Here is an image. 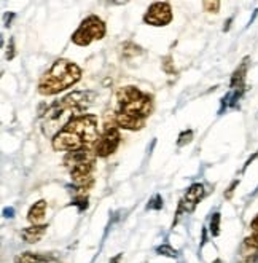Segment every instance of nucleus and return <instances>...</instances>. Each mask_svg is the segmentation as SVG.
<instances>
[{"mask_svg":"<svg viewBox=\"0 0 258 263\" xmlns=\"http://www.w3.org/2000/svg\"><path fill=\"white\" fill-rule=\"evenodd\" d=\"M250 230H252V235L258 238V214H256V217L250 222Z\"/></svg>","mask_w":258,"mask_h":263,"instance_id":"412c9836","label":"nucleus"},{"mask_svg":"<svg viewBox=\"0 0 258 263\" xmlns=\"http://www.w3.org/2000/svg\"><path fill=\"white\" fill-rule=\"evenodd\" d=\"M47 228H48V225H45V223H42V225H30V227H27V228H24L21 231V236H23V239L26 242L35 244V242H38L43 238L45 233H47Z\"/></svg>","mask_w":258,"mask_h":263,"instance_id":"9b49d317","label":"nucleus"},{"mask_svg":"<svg viewBox=\"0 0 258 263\" xmlns=\"http://www.w3.org/2000/svg\"><path fill=\"white\" fill-rule=\"evenodd\" d=\"M206 196V190H204V185L203 183H193L190 185V189L185 192L184 198L180 199V203H178V209H177V219L175 222L172 223V227L177 223L178 217H180V214L182 212H193L196 209V206L200 204V201Z\"/></svg>","mask_w":258,"mask_h":263,"instance_id":"6e6552de","label":"nucleus"},{"mask_svg":"<svg viewBox=\"0 0 258 263\" xmlns=\"http://www.w3.org/2000/svg\"><path fill=\"white\" fill-rule=\"evenodd\" d=\"M214 263H222V261H220V260H215V261H214Z\"/></svg>","mask_w":258,"mask_h":263,"instance_id":"393cba45","label":"nucleus"},{"mask_svg":"<svg viewBox=\"0 0 258 263\" xmlns=\"http://www.w3.org/2000/svg\"><path fill=\"white\" fill-rule=\"evenodd\" d=\"M161 208H163V198H161V195H155L153 198L148 201V204H147V209H150V211H160Z\"/></svg>","mask_w":258,"mask_h":263,"instance_id":"f3484780","label":"nucleus"},{"mask_svg":"<svg viewBox=\"0 0 258 263\" xmlns=\"http://www.w3.org/2000/svg\"><path fill=\"white\" fill-rule=\"evenodd\" d=\"M163 70H164L166 73H169V75H172V73L175 72L174 63H172V58H171V56L163 58Z\"/></svg>","mask_w":258,"mask_h":263,"instance_id":"6ab92c4d","label":"nucleus"},{"mask_svg":"<svg viewBox=\"0 0 258 263\" xmlns=\"http://www.w3.org/2000/svg\"><path fill=\"white\" fill-rule=\"evenodd\" d=\"M193 141V131L188 129V131H184L180 136H178V141H177V145L178 147H185L187 144H190Z\"/></svg>","mask_w":258,"mask_h":263,"instance_id":"dca6fc26","label":"nucleus"},{"mask_svg":"<svg viewBox=\"0 0 258 263\" xmlns=\"http://www.w3.org/2000/svg\"><path fill=\"white\" fill-rule=\"evenodd\" d=\"M220 5L222 4L219 2V0H214V2H210V0H206V2H203V8L207 13H219Z\"/></svg>","mask_w":258,"mask_h":263,"instance_id":"a211bd4d","label":"nucleus"},{"mask_svg":"<svg viewBox=\"0 0 258 263\" xmlns=\"http://www.w3.org/2000/svg\"><path fill=\"white\" fill-rule=\"evenodd\" d=\"M96 95L93 91H72L59 101H54L42 114V133L47 137H54L69 123L85 112L93 104Z\"/></svg>","mask_w":258,"mask_h":263,"instance_id":"f257e3e1","label":"nucleus"},{"mask_svg":"<svg viewBox=\"0 0 258 263\" xmlns=\"http://www.w3.org/2000/svg\"><path fill=\"white\" fill-rule=\"evenodd\" d=\"M121 258H123V254H118V255H115V257H113V258L110 260V263H118V261H120Z\"/></svg>","mask_w":258,"mask_h":263,"instance_id":"b1692460","label":"nucleus"},{"mask_svg":"<svg viewBox=\"0 0 258 263\" xmlns=\"http://www.w3.org/2000/svg\"><path fill=\"white\" fill-rule=\"evenodd\" d=\"M45 211H47V201L38 199L37 203L30 206V209L27 212V220L32 225H40V222L45 217Z\"/></svg>","mask_w":258,"mask_h":263,"instance_id":"f8f14e48","label":"nucleus"},{"mask_svg":"<svg viewBox=\"0 0 258 263\" xmlns=\"http://www.w3.org/2000/svg\"><path fill=\"white\" fill-rule=\"evenodd\" d=\"M116 112L147 120L153 110V99L137 86H123L116 91Z\"/></svg>","mask_w":258,"mask_h":263,"instance_id":"20e7f679","label":"nucleus"},{"mask_svg":"<svg viewBox=\"0 0 258 263\" xmlns=\"http://www.w3.org/2000/svg\"><path fill=\"white\" fill-rule=\"evenodd\" d=\"M249 58L242 59V63L236 67V70L231 75L230 80V88L233 89H242L246 91V77H247V70H249Z\"/></svg>","mask_w":258,"mask_h":263,"instance_id":"9d476101","label":"nucleus"},{"mask_svg":"<svg viewBox=\"0 0 258 263\" xmlns=\"http://www.w3.org/2000/svg\"><path fill=\"white\" fill-rule=\"evenodd\" d=\"M82 79L80 67L67 59H57L53 66L42 75L38 82V92L42 96H54L61 91L78 83Z\"/></svg>","mask_w":258,"mask_h":263,"instance_id":"f03ea898","label":"nucleus"},{"mask_svg":"<svg viewBox=\"0 0 258 263\" xmlns=\"http://www.w3.org/2000/svg\"><path fill=\"white\" fill-rule=\"evenodd\" d=\"M13 214H14V209H13V208H7V209H4V215H5V217L11 219V217H13Z\"/></svg>","mask_w":258,"mask_h":263,"instance_id":"5701e85b","label":"nucleus"},{"mask_svg":"<svg viewBox=\"0 0 258 263\" xmlns=\"http://www.w3.org/2000/svg\"><path fill=\"white\" fill-rule=\"evenodd\" d=\"M220 220H222L220 212H214V214H212L210 225H209V230H210V235L212 236H219L220 235Z\"/></svg>","mask_w":258,"mask_h":263,"instance_id":"4468645a","label":"nucleus"},{"mask_svg":"<svg viewBox=\"0 0 258 263\" xmlns=\"http://www.w3.org/2000/svg\"><path fill=\"white\" fill-rule=\"evenodd\" d=\"M105 30L107 29H105L104 21L96 14H89L72 34V42L78 46H88L96 40H102L105 37Z\"/></svg>","mask_w":258,"mask_h":263,"instance_id":"39448f33","label":"nucleus"},{"mask_svg":"<svg viewBox=\"0 0 258 263\" xmlns=\"http://www.w3.org/2000/svg\"><path fill=\"white\" fill-rule=\"evenodd\" d=\"M120 142H121L120 129L116 126L110 125V123H107L104 131L101 133L99 139L96 141V144L93 145V150L97 158H107L118 148Z\"/></svg>","mask_w":258,"mask_h":263,"instance_id":"423d86ee","label":"nucleus"},{"mask_svg":"<svg viewBox=\"0 0 258 263\" xmlns=\"http://www.w3.org/2000/svg\"><path fill=\"white\" fill-rule=\"evenodd\" d=\"M239 254V263H258V238L253 235L246 238Z\"/></svg>","mask_w":258,"mask_h":263,"instance_id":"1a4fd4ad","label":"nucleus"},{"mask_svg":"<svg viewBox=\"0 0 258 263\" xmlns=\"http://www.w3.org/2000/svg\"><path fill=\"white\" fill-rule=\"evenodd\" d=\"M54 257L40 254V252H23L19 255L14 257V263H47L51 261Z\"/></svg>","mask_w":258,"mask_h":263,"instance_id":"ddd939ff","label":"nucleus"},{"mask_svg":"<svg viewBox=\"0 0 258 263\" xmlns=\"http://www.w3.org/2000/svg\"><path fill=\"white\" fill-rule=\"evenodd\" d=\"M172 21V8L169 2H153L144 14V23L161 27L168 26Z\"/></svg>","mask_w":258,"mask_h":263,"instance_id":"0eeeda50","label":"nucleus"},{"mask_svg":"<svg viewBox=\"0 0 258 263\" xmlns=\"http://www.w3.org/2000/svg\"><path fill=\"white\" fill-rule=\"evenodd\" d=\"M7 50H8V51H7V59L11 61V59L14 58V40H13V39L10 40V46H8Z\"/></svg>","mask_w":258,"mask_h":263,"instance_id":"4be33fe9","label":"nucleus"},{"mask_svg":"<svg viewBox=\"0 0 258 263\" xmlns=\"http://www.w3.org/2000/svg\"><path fill=\"white\" fill-rule=\"evenodd\" d=\"M96 153L93 148L83 147L78 150H73L66 153L64 157V166L72 177L73 187L89 190L91 185L94 183L93 171H94V163H96Z\"/></svg>","mask_w":258,"mask_h":263,"instance_id":"7ed1b4c3","label":"nucleus"},{"mask_svg":"<svg viewBox=\"0 0 258 263\" xmlns=\"http://www.w3.org/2000/svg\"><path fill=\"white\" fill-rule=\"evenodd\" d=\"M156 252L160 255H164V257H169V258H175L177 257V251L172 249L169 244H163L160 247H156Z\"/></svg>","mask_w":258,"mask_h":263,"instance_id":"2eb2a0df","label":"nucleus"},{"mask_svg":"<svg viewBox=\"0 0 258 263\" xmlns=\"http://www.w3.org/2000/svg\"><path fill=\"white\" fill-rule=\"evenodd\" d=\"M237 185H239V179H237V180H233V183L230 185V189L226 190V193H225V198H226V199H231V196H233V193H234V189L237 187Z\"/></svg>","mask_w":258,"mask_h":263,"instance_id":"aec40b11","label":"nucleus"}]
</instances>
